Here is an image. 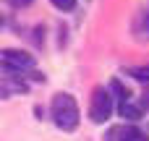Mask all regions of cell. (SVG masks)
<instances>
[{
  "label": "cell",
  "instance_id": "12",
  "mask_svg": "<svg viewBox=\"0 0 149 141\" xmlns=\"http://www.w3.org/2000/svg\"><path fill=\"white\" fill-rule=\"evenodd\" d=\"M147 29H149V13H147Z\"/></svg>",
  "mask_w": 149,
  "mask_h": 141
},
{
  "label": "cell",
  "instance_id": "7",
  "mask_svg": "<svg viewBox=\"0 0 149 141\" xmlns=\"http://www.w3.org/2000/svg\"><path fill=\"white\" fill-rule=\"evenodd\" d=\"M110 92L115 94V99H118L120 105H126V102H131V94H128V89H126V86H123V84H120L118 78H115V81H110Z\"/></svg>",
  "mask_w": 149,
  "mask_h": 141
},
{
  "label": "cell",
  "instance_id": "11",
  "mask_svg": "<svg viewBox=\"0 0 149 141\" xmlns=\"http://www.w3.org/2000/svg\"><path fill=\"white\" fill-rule=\"evenodd\" d=\"M141 107H147V110H149V92L144 94V99H141Z\"/></svg>",
  "mask_w": 149,
  "mask_h": 141
},
{
  "label": "cell",
  "instance_id": "3",
  "mask_svg": "<svg viewBox=\"0 0 149 141\" xmlns=\"http://www.w3.org/2000/svg\"><path fill=\"white\" fill-rule=\"evenodd\" d=\"M0 60H3V68H5V71L21 73V76L34 68V58H31L29 52H24V50H3Z\"/></svg>",
  "mask_w": 149,
  "mask_h": 141
},
{
  "label": "cell",
  "instance_id": "6",
  "mask_svg": "<svg viewBox=\"0 0 149 141\" xmlns=\"http://www.w3.org/2000/svg\"><path fill=\"white\" fill-rule=\"evenodd\" d=\"M118 113H120V118H126V120H139L141 113H144V107H141V105H134V102H126V105H118Z\"/></svg>",
  "mask_w": 149,
  "mask_h": 141
},
{
  "label": "cell",
  "instance_id": "9",
  "mask_svg": "<svg viewBox=\"0 0 149 141\" xmlns=\"http://www.w3.org/2000/svg\"><path fill=\"white\" fill-rule=\"evenodd\" d=\"M50 3H52L58 10H71V8L76 5V0H50Z\"/></svg>",
  "mask_w": 149,
  "mask_h": 141
},
{
  "label": "cell",
  "instance_id": "8",
  "mask_svg": "<svg viewBox=\"0 0 149 141\" xmlns=\"http://www.w3.org/2000/svg\"><path fill=\"white\" fill-rule=\"evenodd\" d=\"M128 76H134L136 81H147L149 84V65H136V68H126Z\"/></svg>",
  "mask_w": 149,
  "mask_h": 141
},
{
  "label": "cell",
  "instance_id": "2",
  "mask_svg": "<svg viewBox=\"0 0 149 141\" xmlns=\"http://www.w3.org/2000/svg\"><path fill=\"white\" fill-rule=\"evenodd\" d=\"M113 110H115V97H113L110 86H107V89H105V86H97V89L92 92L89 118H92L94 123H105V120L113 115Z\"/></svg>",
  "mask_w": 149,
  "mask_h": 141
},
{
  "label": "cell",
  "instance_id": "10",
  "mask_svg": "<svg viewBox=\"0 0 149 141\" xmlns=\"http://www.w3.org/2000/svg\"><path fill=\"white\" fill-rule=\"evenodd\" d=\"M13 8H26V5H31V0H8Z\"/></svg>",
  "mask_w": 149,
  "mask_h": 141
},
{
  "label": "cell",
  "instance_id": "1",
  "mask_svg": "<svg viewBox=\"0 0 149 141\" xmlns=\"http://www.w3.org/2000/svg\"><path fill=\"white\" fill-rule=\"evenodd\" d=\"M50 113H52V120L60 131H73L79 126V105L71 94H55L52 97V105H50Z\"/></svg>",
  "mask_w": 149,
  "mask_h": 141
},
{
  "label": "cell",
  "instance_id": "5",
  "mask_svg": "<svg viewBox=\"0 0 149 141\" xmlns=\"http://www.w3.org/2000/svg\"><path fill=\"white\" fill-rule=\"evenodd\" d=\"M136 131H139V128H134V126H113V128L105 133V141H128Z\"/></svg>",
  "mask_w": 149,
  "mask_h": 141
},
{
  "label": "cell",
  "instance_id": "4",
  "mask_svg": "<svg viewBox=\"0 0 149 141\" xmlns=\"http://www.w3.org/2000/svg\"><path fill=\"white\" fill-rule=\"evenodd\" d=\"M29 86L24 84V78H21V73H10V71H5V76H3V81H0V92H3V97H10V94H16V92H26Z\"/></svg>",
  "mask_w": 149,
  "mask_h": 141
}]
</instances>
